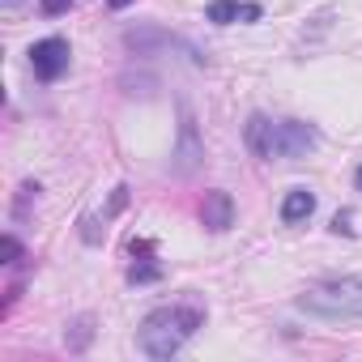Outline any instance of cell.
Masks as SVG:
<instances>
[{
	"label": "cell",
	"instance_id": "1",
	"mask_svg": "<svg viewBox=\"0 0 362 362\" xmlns=\"http://www.w3.org/2000/svg\"><path fill=\"white\" fill-rule=\"evenodd\" d=\"M205 324V307L197 303H175V307H158L145 315L141 332H136V345L145 358H175L179 349H184L197 328Z\"/></svg>",
	"mask_w": 362,
	"mask_h": 362
},
{
	"label": "cell",
	"instance_id": "2",
	"mask_svg": "<svg viewBox=\"0 0 362 362\" xmlns=\"http://www.w3.org/2000/svg\"><path fill=\"white\" fill-rule=\"evenodd\" d=\"M243 136H247V149L256 158H264V162H273V158H290V162L307 158L315 149V141H320V132L311 124H303V119H269L260 111L247 119Z\"/></svg>",
	"mask_w": 362,
	"mask_h": 362
},
{
	"label": "cell",
	"instance_id": "3",
	"mask_svg": "<svg viewBox=\"0 0 362 362\" xmlns=\"http://www.w3.org/2000/svg\"><path fill=\"white\" fill-rule=\"evenodd\" d=\"M298 307L320 320H362V277H328L298 294Z\"/></svg>",
	"mask_w": 362,
	"mask_h": 362
},
{
	"label": "cell",
	"instance_id": "4",
	"mask_svg": "<svg viewBox=\"0 0 362 362\" xmlns=\"http://www.w3.org/2000/svg\"><path fill=\"white\" fill-rule=\"evenodd\" d=\"M69 60H73L69 39H39L30 47V69H35L39 81H60L69 73Z\"/></svg>",
	"mask_w": 362,
	"mask_h": 362
},
{
	"label": "cell",
	"instance_id": "5",
	"mask_svg": "<svg viewBox=\"0 0 362 362\" xmlns=\"http://www.w3.org/2000/svg\"><path fill=\"white\" fill-rule=\"evenodd\" d=\"M260 5H252V0H209L205 5V22L214 26H235V22H260Z\"/></svg>",
	"mask_w": 362,
	"mask_h": 362
},
{
	"label": "cell",
	"instance_id": "6",
	"mask_svg": "<svg viewBox=\"0 0 362 362\" xmlns=\"http://www.w3.org/2000/svg\"><path fill=\"white\" fill-rule=\"evenodd\" d=\"M201 222H205L209 230H230V226H235V201H230V192H222V188L205 192Z\"/></svg>",
	"mask_w": 362,
	"mask_h": 362
},
{
	"label": "cell",
	"instance_id": "7",
	"mask_svg": "<svg viewBox=\"0 0 362 362\" xmlns=\"http://www.w3.org/2000/svg\"><path fill=\"white\" fill-rule=\"evenodd\" d=\"M201 162V145H197V124L192 111L184 107V124H179V175H192Z\"/></svg>",
	"mask_w": 362,
	"mask_h": 362
},
{
	"label": "cell",
	"instance_id": "8",
	"mask_svg": "<svg viewBox=\"0 0 362 362\" xmlns=\"http://www.w3.org/2000/svg\"><path fill=\"white\" fill-rule=\"evenodd\" d=\"M311 214H315V192H307V188H290L286 201H281V222H286V226H303Z\"/></svg>",
	"mask_w": 362,
	"mask_h": 362
},
{
	"label": "cell",
	"instance_id": "9",
	"mask_svg": "<svg viewBox=\"0 0 362 362\" xmlns=\"http://www.w3.org/2000/svg\"><path fill=\"white\" fill-rule=\"evenodd\" d=\"M39 9H43L47 18H60V13H69V9H73V0H39Z\"/></svg>",
	"mask_w": 362,
	"mask_h": 362
},
{
	"label": "cell",
	"instance_id": "10",
	"mask_svg": "<svg viewBox=\"0 0 362 362\" xmlns=\"http://www.w3.org/2000/svg\"><path fill=\"white\" fill-rule=\"evenodd\" d=\"M86 341H90V320H81V324H77V332H73L69 349H86Z\"/></svg>",
	"mask_w": 362,
	"mask_h": 362
},
{
	"label": "cell",
	"instance_id": "11",
	"mask_svg": "<svg viewBox=\"0 0 362 362\" xmlns=\"http://www.w3.org/2000/svg\"><path fill=\"white\" fill-rule=\"evenodd\" d=\"M349 222H354V214L345 209V214H337V218H332V230H337V235H354V226H349Z\"/></svg>",
	"mask_w": 362,
	"mask_h": 362
},
{
	"label": "cell",
	"instance_id": "12",
	"mask_svg": "<svg viewBox=\"0 0 362 362\" xmlns=\"http://www.w3.org/2000/svg\"><path fill=\"white\" fill-rule=\"evenodd\" d=\"M18 256H22V243H18V239L9 235V239H5V264H13Z\"/></svg>",
	"mask_w": 362,
	"mask_h": 362
},
{
	"label": "cell",
	"instance_id": "13",
	"mask_svg": "<svg viewBox=\"0 0 362 362\" xmlns=\"http://www.w3.org/2000/svg\"><path fill=\"white\" fill-rule=\"evenodd\" d=\"M0 5H5V9H18V5H22V0H0Z\"/></svg>",
	"mask_w": 362,
	"mask_h": 362
},
{
	"label": "cell",
	"instance_id": "14",
	"mask_svg": "<svg viewBox=\"0 0 362 362\" xmlns=\"http://www.w3.org/2000/svg\"><path fill=\"white\" fill-rule=\"evenodd\" d=\"M124 5H128V0H111V9H124Z\"/></svg>",
	"mask_w": 362,
	"mask_h": 362
},
{
	"label": "cell",
	"instance_id": "15",
	"mask_svg": "<svg viewBox=\"0 0 362 362\" xmlns=\"http://www.w3.org/2000/svg\"><path fill=\"white\" fill-rule=\"evenodd\" d=\"M354 179H358V188H362V166H358V175H354Z\"/></svg>",
	"mask_w": 362,
	"mask_h": 362
}]
</instances>
